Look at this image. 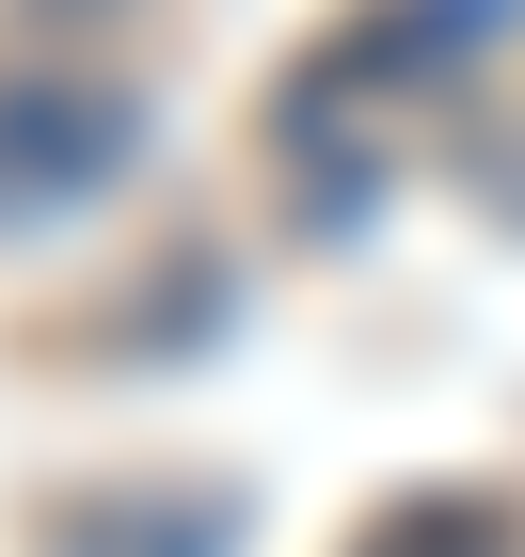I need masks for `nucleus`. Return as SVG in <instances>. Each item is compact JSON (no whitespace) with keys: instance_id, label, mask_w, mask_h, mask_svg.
I'll use <instances>...</instances> for the list:
<instances>
[{"instance_id":"f257e3e1","label":"nucleus","mask_w":525,"mask_h":557,"mask_svg":"<svg viewBox=\"0 0 525 557\" xmlns=\"http://www.w3.org/2000/svg\"><path fill=\"white\" fill-rule=\"evenodd\" d=\"M128 144H143V96H112V81H16L0 96V208L16 223L80 208V191L128 175Z\"/></svg>"},{"instance_id":"f03ea898","label":"nucleus","mask_w":525,"mask_h":557,"mask_svg":"<svg viewBox=\"0 0 525 557\" xmlns=\"http://www.w3.org/2000/svg\"><path fill=\"white\" fill-rule=\"evenodd\" d=\"M16 16H112V0H16Z\"/></svg>"}]
</instances>
